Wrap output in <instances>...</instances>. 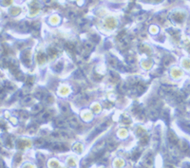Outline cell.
I'll use <instances>...</instances> for the list:
<instances>
[{
  "instance_id": "cell-1",
  "label": "cell",
  "mask_w": 190,
  "mask_h": 168,
  "mask_svg": "<svg viewBox=\"0 0 190 168\" xmlns=\"http://www.w3.org/2000/svg\"><path fill=\"white\" fill-rule=\"evenodd\" d=\"M106 126H108V123H103L102 125H98L97 127H96L93 131L91 133V134L88 135V140H91L92 139H94L96 136H98L100 133L103 132L104 130H105L106 128Z\"/></svg>"
},
{
  "instance_id": "cell-2",
  "label": "cell",
  "mask_w": 190,
  "mask_h": 168,
  "mask_svg": "<svg viewBox=\"0 0 190 168\" xmlns=\"http://www.w3.org/2000/svg\"><path fill=\"white\" fill-rule=\"evenodd\" d=\"M50 148L53 150H54V151H64V150H68V147L65 146L63 143H51Z\"/></svg>"
},
{
  "instance_id": "cell-3",
  "label": "cell",
  "mask_w": 190,
  "mask_h": 168,
  "mask_svg": "<svg viewBox=\"0 0 190 168\" xmlns=\"http://www.w3.org/2000/svg\"><path fill=\"white\" fill-rule=\"evenodd\" d=\"M68 125H70V127L73 128V129L78 128V126H79V121H78V119L76 118L75 116H71V117L70 118V120H68Z\"/></svg>"
},
{
  "instance_id": "cell-4",
  "label": "cell",
  "mask_w": 190,
  "mask_h": 168,
  "mask_svg": "<svg viewBox=\"0 0 190 168\" xmlns=\"http://www.w3.org/2000/svg\"><path fill=\"white\" fill-rule=\"evenodd\" d=\"M54 125L58 128H63V127H66V126H67V122H66L64 119L58 118L54 121Z\"/></svg>"
},
{
  "instance_id": "cell-5",
  "label": "cell",
  "mask_w": 190,
  "mask_h": 168,
  "mask_svg": "<svg viewBox=\"0 0 190 168\" xmlns=\"http://www.w3.org/2000/svg\"><path fill=\"white\" fill-rule=\"evenodd\" d=\"M50 115H51L50 112H49V111L42 113V114L40 115V117H39V121H41V122H47L48 120L50 118Z\"/></svg>"
},
{
  "instance_id": "cell-6",
  "label": "cell",
  "mask_w": 190,
  "mask_h": 168,
  "mask_svg": "<svg viewBox=\"0 0 190 168\" xmlns=\"http://www.w3.org/2000/svg\"><path fill=\"white\" fill-rule=\"evenodd\" d=\"M144 164L146 166H152V164H153V159H152L151 154H147L146 158H144Z\"/></svg>"
},
{
  "instance_id": "cell-7",
  "label": "cell",
  "mask_w": 190,
  "mask_h": 168,
  "mask_svg": "<svg viewBox=\"0 0 190 168\" xmlns=\"http://www.w3.org/2000/svg\"><path fill=\"white\" fill-rule=\"evenodd\" d=\"M180 126L182 128V130L187 133H190V123H181Z\"/></svg>"
},
{
  "instance_id": "cell-8",
  "label": "cell",
  "mask_w": 190,
  "mask_h": 168,
  "mask_svg": "<svg viewBox=\"0 0 190 168\" xmlns=\"http://www.w3.org/2000/svg\"><path fill=\"white\" fill-rule=\"evenodd\" d=\"M168 140H169V142H170V143H172V145H175V143H177L176 136L174 135V133H172L171 131L168 132Z\"/></svg>"
},
{
  "instance_id": "cell-9",
  "label": "cell",
  "mask_w": 190,
  "mask_h": 168,
  "mask_svg": "<svg viewBox=\"0 0 190 168\" xmlns=\"http://www.w3.org/2000/svg\"><path fill=\"white\" fill-rule=\"evenodd\" d=\"M42 110H43V107L41 105H35L32 108V112L34 113V114H38V113H40V111Z\"/></svg>"
},
{
  "instance_id": "cell-10",
  "label": "cell",
  "mask_w": 190,
  "mask_h": 168,
  "mask_svg": "<svg viewBox=\"0 0 190 168\" xmlns=\"http://www.w3.org/2000/svg\"><path fill=\"white\" fill-rule=\"evenodd\" d=\"M32 96H30V95H28V96H26V97L23 98L22 104L23 105H29V104L32 103Z\"/></svg>"
},
{
  "instance_id": "cell-11",
  "label": "cell",
  "mask_w": 190,
  "mask_h": 168,
  "mask_svg": "<svg viewBox=\"0 0 190 168\" xmlns=\"http://www.w3.org/2000/svg\"><path fill=\"white\" fill-rule=\"evenodd\" d=\"M149 116L152 118V119H156L157 118V116H158V111H157V109L156 108H153V109H151V110L149 111Z\"/></svg>"
},
{
  "instance_id": "cell-12",
  "label": "cell",
  "mask_w": 190,
  "mask_h": 168,
  "mask_svg": "<svg viewBox=\"0 0 190 168\" xmlns=\"http://www.w3.org/2000/svg\"><path fill=\"white\" fill-rule=\"evenodd\" d=\"M139 157H140V152L138 151L137 149H135V150L133 151V153L131 154V159L134 160H136Z\"/></svg>"
},
{
  "instance_id": "cell-13",
  "label": "cell",
  "mask_w": 190,
  "mask_h": 168,
  "mask_svg": "<svg viewBox=\"0 0 190 168\" xmlns=\"http://www.w3.org/2000/svg\"><path fill=\"white\" fill-rule=\"evenodd\" d=\"M35 145L36 146H43V145H45V143H46V142H45V140L44 139H37L36 140H35Z\"/></svg>"
},
{
  "instance_id": "cell-14",
  "label": "cell",
  "mask_w": 190,
  "mask_h": 168,
  "mask_svg": "<svg viewBox=\"0 0 190 168\" xmlns=\"http://www.w3.org/2000/svg\"><path fill=\"white\" fill-rule=\"evenodd\" d=\"M108 150H114L116 148V143H112V142H110V143H108Z\"/></svg>"
},
{
  "instance_id": "cell-15",
  "label": "cell",
  "mask_w": 190,
  "mask_h": 168,
  "mask_svg": "<svg viewBox=\"0 0 190 168\" xmlns=\"http://www.w3.org/2000/svg\"><path fill=\"white\" fill-rule=\"evenodd\" d=\"M147 142H148V136H144L143 138L141 139V143H142V145H146Z\"/></svg>"
},
{
  "instance_id": "cell-16",
  "label": "cell",
  "mask_w": 190,
  "mask_h": 168,
  "mask_svg": "<svg viewBox=\"0 0 190 168\" xmlns=\"http://www.w3.org/2000/svg\"><path fill=\"white\" fill-rule=\"evenodd\" d=\"M61 111L64 113V114H67V113L68 112V108L66 107V105H62L61 107Z\"/></svg>"
},
{
  "instance_id": "cell-17",
  "label": "cell",
  "mask_w": 190,
  "mask_h": 168,
  "mask_svg": "<svg viewBox=\"0 0 190 168\" xmlns=\"http://www.w3.org/2000/svg\"><path fill=\"white\" fill-rule=\"evenodd\" d=\"M86 49H88L89 50H91L93 49V45L91 43V42H88V43H86Z\"/></svg>"
},
{
  "instance_id": "cell-18",
  "label": "cell",
  "mask_w": 190,
  "mask_h": 168,
  "mask_svg": "<svg viewBox=\"0 0 190 168\" xmlns=\"http://www.w3.org/2000/svg\"><path fill=\"white\" fill-rule=\"evenodd\" d=\"M62 67H63V65H62V63H58L56 66H55V68H56L57 71H60L62 70Z\"/></svg>"
},
{
  "instance_id": "cell-19",
  "label": "cell",
  "mask_w": 190,
  "mask_h": 168,
  "mask_svg": "<svg viewBox=\"0 0 190 168\" xmlns=\"http://www.w3.org/2000/svg\"><path fill=\"white\" fill-rule=\"evenodd\" d=\"M140 168H143V167H140Z\"/></svg>"
}]
</instances>
